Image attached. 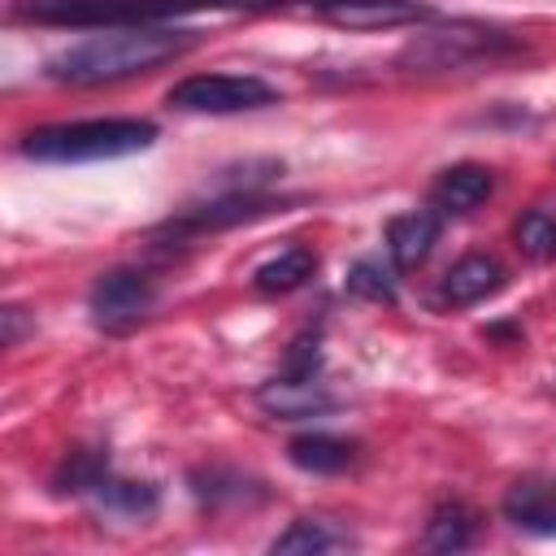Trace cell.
Masks as SVG:
<instances>
[{
	"label": "cell",
	"instance_id": "7",
	"mask_svg": "<svg viewBox=\"0 0 556 556\" xmlns=\"http://www.w3.org/2000/svg\"><path fill=\"white\" fill-rule=\"evenodd\" d=\"M304 9L343 30H395L430 17V4L421 0H308Z\"/></svg>",
	"mask_w": 556,
	"mask_h": 556
},
{
	"label": "cell",
	"instance_id": "5",
	"mask_svg": "<svg viewBox=\"0 0 556 556\" xmlns=\"http://www.w3.org/2000/svg\"><path fill=\"white\" fill-rule=\"evenodd\" d=\"M165 104L182 113H243L278 104V87L256 74H191L169 87Z\"/></svg>",
	"mask_w": 556,
	"mask_h": 556
},
{
	"label": "cell",
	"instance_id": "16",
	"mask_svg": "<svg viewBox=\"0 0 556 556\" xmlns=\"http://www.w3.org/2000/svg\"><path fill=\"white\" fill-rule=\"evenodd\" d=\"M313 269H317V256H313L308 248H287V252L269 256L265 265H256L252 282H256V291H265V295H287V291L304 287V282L313 278Z\"/></svg>",
	"mask_w": 556,
	"mask_h": 556
},
{
	"label": "cell",
	"instance_id": "6",
	"mask_svg": "<svg viewBox=\"0 0 556 556\" xmlns=\"http://www.w3.org/2000/svg\"><path fill=\"white\" fill-rule=\"evenodd\" d=\"M156 304V282L139 269H109L96 278L91 295H87V308H91V321L109 334H122L130 326H139Z\"/></svg>",
	"mask_w": 556,
	"mask_h": 556
},
{
	"label": "cell",
	"instance_id": "15",
	"mask_svg": "<svg viewBox=\"0 0 556 556\" xmlns=\"http://www.w3.org/2000/svg\"><path fill=\"white\" fill-rule=\"evenodd\" d=\"M473 530H478L473 508L460 504V500H447V504H439L430 513L426 534H421V547H430V552H460V547L473 543Z\"/></svg>",
	"mask_w": 556,
	"mask_h": 556
},
{
	"label": "cell",
	"instance_id": "8",
	"mask_svg": "<svg viewBox=\"0 0 556 556\" xmlns=\"http://www.w3.org/2000/svg\"><path fill=\"white\" fill-rule=\"evenodd\" d=\"M256 404L278 417V421H304V417H321L330 413L339 400L317 382V378H295V374H278L269 382H261Z\"/></svg>",
	"mask_w": 556,
	"mask_h": 556
},
{
	"label": "cell",
	"instance_id": "19",
	"mask_svg": "<svg viewBox=\"0 0 556 556\" xmlns=\"http://www.w3.org/2000/svg\"><path fill=\"white\" fill-rule=\"evenodd\" d=\"M348 291L361 300H374V304H391L395 300V274H391V265L365 256L348 269Z\"/></svg>",
	"mask_w": 556,
	"mask_h": 556
},
{
	"label": "cell",
	"instance_id": "10",
	"mask_svg": "<svg viewBox=\"0 0 556 556\" xmlns=\"http://www.w3.org/2000/svg\"><path fill=\"white\" fill-rule=\"evenodd\" d=\"M495 191L491 169L465 161V165H447L434 182H430V208L434 213H473L478 204H486Z\"/></svg>",
	"mask_w": 556,
	"mask_h": 556
},
{
	"label": "cell",
	"instance_id": "1",
	"mask_svg": "<svg viewBox=\"0 0 556 556\" xmlns=\"http://www.w3.org/2000/svg\"><path fill=\"white\" fill-rule=\"evenodd\" d=\"M195 43L191 30H174V26H117V30H100L87 35L70 48H61L48 61V78L52 83H70V87H100V83H122L135 74H152L156 65L182 56Z\"/></svg>",
	"mask_w": 556,
	"mask_h": 556
},
{
	"label": "cell",
	"instance_id": "3",
	"mask_svg": "<svg viewBox=\"0 0 556 556\" xmlns=\"http://www.w3.org/2000/svg\"><path fill=\"white\" fill-rule=\"evenodd\" d=\"M243 0H13V22L35 26H74V30H117V26H161L200 9H230Z\"/></svg>",
	"mask_w": 556,
	"mask_h": 556
},
{
	"label": "cell",
	"instance_id": "9",
	"mask_svg": "<svg viewBox=\"0 0 556 556\" xmlns=\"http://www.w3.org/2000/svg\"><path fill=\"white\" fill-rule=\"evenodd\" d=\"M500 508H504V517H508L517 530L556 534V473L517 478V482L504 491Z\"/></svg>",
	"mask_w": 556,
	"mask_h": 556
},
{
	"label": "cell",
	"instance_id": "12",
	"mask_svg": "<svg viewBox=\"0 0 556 556\" xmlns=\"http://www.w3.org/2000/svg\"><path fill=\"white\" fill-rule=\"evenodd\" d=\"M439 243V213L434 208H408L391 217L387 226V252L395 269H417Z\"/></svg>",
	"mask_w": 556,
	"mask_h": 556
},
{
	"label": "cell",
	"instance_id": "18",
	"mask_svg": "<svg viewBox=\"0 0 556 556\" xmlns=\"http://www.w3.org/2000/svg\"><path fill=\"white\" fill-rule=\"evenodd\" d=\"M96 500L109 508V513H122V517H152L161 495L152 482H122V478H104Z\"/></svg>",
	"mask_w": 556,
	"mask_h": 556
},
{
	"label": "cell",
	"instance_id": "4",
	"mask_svg": "<svg viewBox=\"0 0 556 556\" xmlns=\"http://www.w3.org/2000/svg\"><path fill=\"white\" fill-rule=\"evenodd\" d=\"M517 52H521V39H513L508 30H495L482 22H443V26L417 30L400 48L395 61L408 74H447V70H469V65H491Z\"/></svg>",
	"mask_w": 556,
	"mask_h": 556
},
{
	"label": "cell",
	"instance_id": "20",
	"mask_svg": "<svg viewBox=\"0 0 556 556\" xmlns=\"http://www.w3.org/2000/svg\"><path fill=\"white\" fill-rule=\"evenodd\" d=\"M517 248H521L526 256H534V261L556 256V222H552L547 213L530 208V213L517 222Z\"/></svg>",
	"mask_w": 556,
	"mask_h": 556
},
{
	"label": "cell",
	"instance_id": "2",
	"mask_svg": "<svg viewBox=\"0 0 556 556\" xmlns=\"http://www.w3.org/2000/svg\"><path fill=\"white\" fill-rule=\"evenodd\" d=\"M152 143H156V126L148 117H87V122H56L22 135V156L74 165V161L135 156Z\"/></svg>",
	"mask_w": 556,
	"mask_h": 556
},
{
	"label": "cell",
	"instance_id": "17",
	"mask_svg": "<svg viewBox=\"0 0 556 556\" xmlns=\"http://www.w3.org/2000/svg\"><path fill=\"white\" fill-rule=\"evenodd\" d=\"M109 478V456L104 452H70L65 456V465L56 469V478H52V486L65 495H96L100 491V482Z\"/></svg>",
	"mask_w": 556,
	"mask_h": 556
},
{
	"label": "cell",
	"instance_id": "21",
	"mask_svg": "<svg viewBox=\"0 0 556 556\" xmlns=\"http://www.w3.org/2000/svg\"><path fill=\"white\" fill-rule=\"evenodd\" d=\"M22 313H26V308H17V304H9V308L0 313V317H4V348H17V343H22V330H26Z\"/></svg>",
	"mask_w": 556,
	"mask_h": 556
},
{
	"label": "cell",
	"instance_id": "13",
	"mask_svg": "<svg viewBox=\"0 0 556 556\" xmlns=\"http://www.w3.org/2000/svg\"><path fill=\"white\" fill-rule=\"evenodd\" d=\"M356 539L343 530V526H334V521H326V517H300V521H291L274 543H269V552L274 556H326V552H348Z\"/></svg>",
	"mask_w": 556,
	"mask_h": 556
},
{
	"label": "cell",
	"instance_id": "11",
	"mask_svg": "<svg viewBox=\"0 0 556 556\" xmlns=\"http://www.w3.org/2000/svg\"><path fill=\"white\" fill-rule=\"evenodd\" d=\"M500 287H504V269H500V261L473 252V256H460V261L443 274V282H439V300L452 304V308H469V304L495 295Z\"/></svg>",
	"mask_w": 556,
	"mask_h": 556
},
{
	"label": "cell",
	"instance_id": "14",
	"mask_svg": "<svg viewBox=\"0 0 556 556\" xmlns=\"http://www.w3.org/2000/svg\"><path fill=\"white\" fill-rule=\"evenodd\" d=\"M287 456L295 469L304 473H343L352 460H356V443L339 439V434H300L287 443Z\"/></svg>",
	"mask_w": 556,
	"mask_h": 556
}]
</instances>
